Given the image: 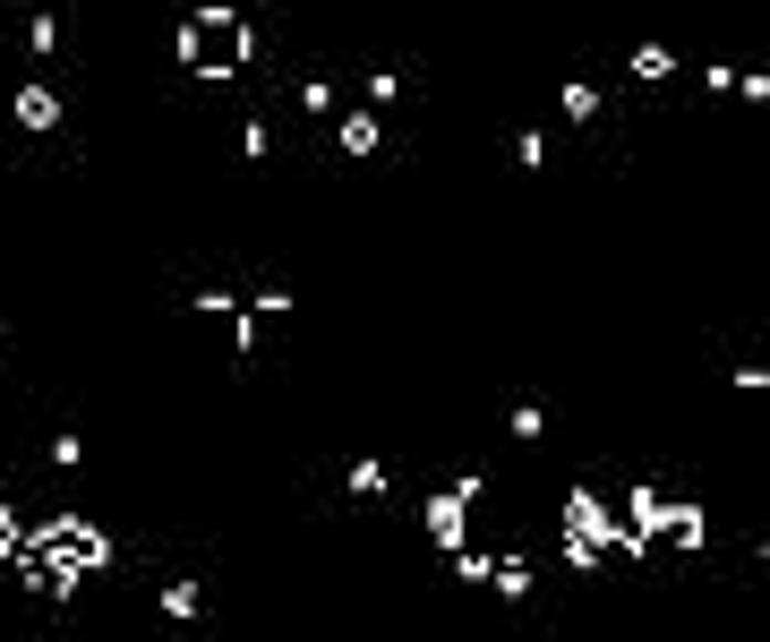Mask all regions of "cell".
Segmentation results:
<instances>
[{"mask_svg":"<svg viewBox=\"0 0 770 642\" xmlns=\"http://www.w3.org/2000/svg\"><path fill=\"white\" fill-rule=\"evenodd\" d=\"M189 61L197 69H231L240 61V27H231V18H206V27L189 34Z\"/></svg>","mask_w":770,"mask_h":642,"instance_id":"6da1fadb","label":"cell"}]
</instances>
